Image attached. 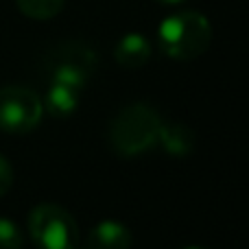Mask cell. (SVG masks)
I'll return each instance as SVG.
<instances>
[{"mask_svg": "<svg viewBox=\"0 0 249 249\" xmlns=\"http://www.w3.org/2000/svg\"><path fill=\"white\" fill-rule=\"evenodd\" d=\"M16 4L33 20H51L64 9V0H16Z\"/></svg>", "mask_w": 249, "mask_h": 249, "instance_id": "cell-10", "label": "cell"}, {"mask_svg": "<svg viewBox=\"0 0 249 249\" xmlns=\"http://www.w3.org/2000/svg\"><path fill=\"white\" fill-rule=\"evenodd\" d=\"M186 249H203V247H186Z\"/></svg>", "mask_w": 249, "mask_h": 249, "instance_id": "cell-14", "label": "cell"}, {"mask_svg": "<svg viewBox=\"0 0 249 249\" xmlns=\"http://www.w3.org/2000/svg\"><path fill=\"white\" fill-rule=\"evenodd\" d=\"M11 186H13V168L9 164V160L0 155V197H4L11 190Z\"/></svg>", "mask_w": 249, "mask_h": 249, "instance_id": "cell-12", "label": "cell"}, {"mask_svg": "<svg viewBox=\"0 0 249 249\" xmlns=\"http://www.w3.org/2000/svg\"><path fill=\"white\" fill-rule=\"evenodd\" d=\"M158 144L166 151L168 155H175V158H184L193 151L195 146V133L190 131L186 124L179 123H162L160 129V138Z\"/></svg>", "mask_w": 249, "mask_h": 249, "instance_id": "cell-8", "label": "cell"}, {"mask_svg": "<svg viewBox=\"0 0 249 249\" xmlns=\"http://www.w3.org/2000/svg\"><path fill=\"white\" fill-rule=\"evenodd\" d=\"M158 39L168 57L177 61H190L201 57L210 48L212 26L203 13L179 11L168 16L160 24Z\"/></svg>", "mask_w": 249, "mask_h": 249, "instance_id": "cell-2", "label": "cell"}, {"mask_svg": "<svg viewBox=\"0 0 249 249\" xmlns=\"http://www.w3.org/2000/svg\"><path fill=\"white\" fill-rule=\"evenodd\" d=\"M79 105V90L64 83H53L51 90L46 94V109L48 114L61 118V116H70Z\"/></svg>", "mask_w": 249, "mask_h": 249, "instance_id": "cell-9", "label": "cell"}, {"mask_svg": "<svg viewBox=\"0 0 249 249\" xmlns=\"http://www.w3.org/2000/svg\"><path fill=\"white\" fill-rule=\"evenodd\" d=\"M86 243L90 249H129L133 243V234L127 225L118 221H101L96 228H92Z\"/></svg>", "mask_w": 249, "mask_h": 249, "instance_id": "cell-6", "label": "cell"}, {"mask_svg": "<svg viewBox=\"0 0 249 249\" xmlns=\"http://www.w3.org/2000/svg\"><path fill=\"white\" fill-rule=\"evenodd\" d=\"M155 2H160V4H179V2H184V0H155Z\"/></svg>", "mask_w": 249, "mask_h": 249, "instance_id": "cell-13", "label": "cell"}, {"mask_svg": "<svg viewBox=\"0 0 249 249\" xmlns=\"http://www.w3.org/2000/svg\"><path fill=\"white\" fill-rule=\"evenodd\" d=\"M22 247V234L13 221L0 216V249H20Z\"/></svg>", "mask_w": 249, "mask_h": 249, "instance_id": "cell-11", "label": "cell"}, {"mask_svg": "<svg viewBox=\"0 0 249 249\" xmlns=\"http://www.w3.org/2000/svg\"><path fill=\"white\" fill-rule=\"evenodd\" d=\"M160 129H162V118L151 105H127L109 123V144L118 155L133 158L158 146Z\"/></svg>", "mask_w": 249, "mask_h": 249, "instance_id": "cell-1", "label": "cell"}, {"mask_svg": "<svg viewBox=\"0 0 249 249\" xmlns=\"http://www.w3.org/2000/svg\"><path fill=\"white\" fill-rule=\"evenodd\" d=\"M29 234L39 249H77L79 225L66 208L39 203L29 216Z\"/></svg>", "mask_w": 249, "mask_h": 249, "instance_id": "cell-3", "label": "cell"}, {"mask_svg": "<svg viewBox=\"0 0 249 249\" xmlns=\"http://www.w3.org/2000/svg\"><path fill=\"white\" fill-rule=\"evenodd\" d=\"M44 105L29 88H0V131L29 133L42 121Z\"/></svg>", "mask_w": 249, "mask_h": 249, "instance_id": "cell-5", "label": "cell"}, {"mask_svg": "<svg viewBox=\"0 0 249 249\" xmlns=\"http://www.w3.org/2000/svg\"><path fill=\"white\" fill-rule=\"evenodd\" d=\"M96 61H99V57L90 46L79 42H68L51 53L46 68L51 72L53 83H64V86H70L81 92L88 79L94 72Z\"/></svg>", "mask_w": 249, "mask_h": 249, "instance_id": "cell-4", "label": "cell"}, {"mask_svg": "<svg viewBox=\"0 0 249 249\" xmlns=\"http://www.w3.org/2000/svg\"><path fill=\"white\" fill-rule=\"evenodd\" d=\"M114 57H116L118 66H123V68H142L151 57V44L144 35L129 33L116 44Z\"/></svg>", "mask_w": 249, "mask_h": 249, "instance_id": "cell-7", "label": "cell"}]
</instances>
